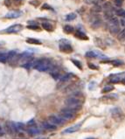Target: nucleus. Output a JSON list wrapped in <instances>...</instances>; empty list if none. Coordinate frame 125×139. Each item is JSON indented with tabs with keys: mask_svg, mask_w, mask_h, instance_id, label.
<instances>
[{
	"mask_svg": "<svg viewBox=\"0 0 125 139\" xmlns=\"http://www.w3.org/2000/svg\"><path fill=\"white\" fill-rule=\"evenodd\" d=\"M120 24L122 26L125 27V17H122V19H120Z\"/></svg>",
	"mask_w": 125,
	"mask_h": 139,
	"instance_id": "4c0bfd02",
	"label": "nucleus"
},
{
	"mask_svg": "<svg viewBox=\"0 0 125 139\" xmlns=\"http://www.w3.org/2000/svg\"><path fill=\"white\" fill-rule=\"evenodd\" d=\"M73 74H70V73L64 74V75H63V76H61V78L60 79V83L63 84V83H66V82H67V81H69V80L72 79V77H73Z\"/></svg>",
	"mask_w": 125,
	"mask_h": 139,
	"instance_id": "f3484780",
	"label": "nucleus"
},
{
	"mask_svg": "<svg viewBox=\"0 0 125 139\" xmlns=\"http://www.w3.org/2000/svg\"><path fill=\"white\" fill-rule=\"evenodd\" d=\"M22 15V12L21 11H11V12H8L6 13L4 18L6 19H16V18H18Z\"/></svg>",
	"mask_w": 125,
	"mask_h": 139,
	"instance_id": "f8f14e48",
	"label": "nucleus"
},
{
	"mask_svg": "<svg viewBox=\"0 0 125 139\" xmlns=\"http://www.w3.org/2000/svg\"><path fill=\"white\" fill-rule=\"evenodd\" d=\"M101 12V5H95V6L91 8V12H95V13H98Z\"/></svg>",
	"mask_w": 125,
	"mask_h": 139,
	"instance_id": "bb28decb",
	"label": "nucleus"
},
{
	"mask_svg": "<svg viewBox=\"0 0 125 139\" xmlns=\"http://www.w3.org/2000/svg\"><path fill=\"white\" fill-rule=\"evenodd\" d=\"M81 124L79 123V124H75V125H73V126H71L69 128H67L66 130H64L62 131L63 134H71V133H74L78 131V130L81 129Z\"/></svg>",
	"mask_w": 125,
	"mask_h": 139,
	"instance_id": "ddd939ff",
	"label": "nucleus"
},
{
	"mask_svg": "<svg viewBox=\"0 0 125 139\" xmlns=\"http://www.w3.org/2000/svg\"><path fill=\"white\" fill-rule=\"evenodd\" d=\"M111 113H112V115L116 118H119L120 116H121V115H122V111H121V109L118 108H114L113 110L111 111Z\"/></svg>",
	"mask_w": 125,
	"mask_h": 139,
	"instance_id": "4be33fe9",
	"label": "nucleus"
},
{
	"mask_svg": "<svg viewBox=\"0 0 125 139\" xmlns=\"http://www.w3.org/2000/svg\"><path fill=\"white\" fill-rule=\"evenodd\" d=\"M122 80V78L121 75H114L113 77L111 78L110 82H112V83H117V82L121 81Z\"/></svg>",
	"mask_w": 125,
	"mask_h": 139,
	"instance_id": "393cba45",
	"label": "nucleus"
},
{
	"mask_svg": "<svg viewBox=\"0 0 125 139\" xmlns=\"http://www.w3.org/2000/svg\"><path fill=\"white\" fill-rule=\"evenodd\" d=\"M86 139H96V138H95V137H88V138Z\"/></svg>",
	"mask_w": 125,
	"mask_h": 139,
	"instance_id": "79ce46f5",
	"label": "nucleus"
},
{
	"mask_svg": "<svg viewBox=\"0 0 125 139\" xmlns=\"http://www.w3.org/2000/svg\"><path fill=\"white\" fill-rule=\"evenodd\" d=\"M60 116L65 120H71V119H73L76 115V111L75 110H73V109H70L68 108H65L63 109H61L60 112Z\"/></svg>",
	"mask_w": 125,
	"mask_h": 139,
	"instance_id": "39448f33",
	"label": "nucleus"
},
{
	"mask_svg": "<svg viewBox=\"0 0 125 139\" xmlns=\"http://www.w3.org/2000/svg\"><path fill=\"white\" fill-rule=\"evenodd\" d=\"M63 30H64V32L67 34H70L74 31V28L70 25H66L64 26V28H63Z\"/></svg>",
	"mask_w": 125,
	"mask_h": 139,
	"instance_id": "b1692460",
	"label": "nucleus"
},
{
	"mask_svg": "<svg viewBox=\"0 0 125 139\" xmlns=\"http://www.w3.org/2000/svg\"><path fill=\"white\" fill-rule=\"evenodd\" d=\"M7 56L6 53H0V62L1 63H6L7 62Z\"/></svg>",
	"mask_w": 125,
	"mask_h": 139,
	"instance_id": "a878e982",
	"label": "nucleus"
},
{
	"mask_svg": "<svg viewBox=\"0 0 125 139\" xmlns=\"http://www.w3.org/2000/svg\"><path fill=\"white\" fill-rule=\"evenodd\" d=\"M111 63H112L114 66L117 67V66L122 65V64H123V61H122V60H113V61H111Z\"/></svg>",
	"mask_w": 125,
	"mask_h": 139,
	"instance_id": "7c9ffc66",
	"label": "nucleus"
},
{
	"mask_svg": "<svg viewBox=\"0 0 125 139\" xmlns=\"http://www.w3.org/2000/svg\"><path fill=\"white\" fill-rule=\"evenodd\" d=\"M105 98L106 99H116L117 98V95H107L105 96Z\"/></svg>",
	"mask_w": 125,
	"mask_h": 139,
	"instance_id": "f704fd0d",
	"label": "nucleus"
},
{
	"mask_svg": "<svg viewBox=\"0 0 125 139\" xmlns=\"http://www.w3.org/2000/svg\"><path fill=\"white\" fill-rule=\"evenodd\" d=\"M48 121L50 123H52V124H54V125H61V124H63L66 122L65 119L61 117L60 115L59 116V115H50L48 118Z\"/></svg>",
	"mask_w": 125,
	"mask_h": 139,
	"instance_id": "1a4fd4ad",
	"label": "nucleus"
},
{
	"mask_svg": "<svg viewBox=\"0 0 125 139\" xmlns=\"http://www.w3.org/2000/svg\"><path fill=\"white\" fill-rule=\"evenodd\" d=\"M113 89H114L113 86H106L105 87H103L102 93H108V92H109V91H112Z\"/></svg>",
	"mask_w": 125,
	"mask_h": 139,
	"instance_id": "c756f323",
	"label": "nucleus"
},
{
	"mask_svg": "<svg viewBox=\"0 0 125 139\" xmlns=\"http://www.w3.org/2000/svg\"><path fill=\"white\" fill-rule=\"evenodd\" d=\"M25 41H26V43L31 44V45H41V41L40 40L33 39V38H28Z\"/></svg>",
	"mask_w": 125,
	"mask_h": 139,
	"instance_id": "aec40b11",
	"label": "nucleus"
},
{
	"mask_svg": "<svg viewBox=\"0 0 125 139\" xmlns=\"http://www.w3.org/2000/svg\"><path fill=\"white\" fill-rule=\"evenodd\" d=\"M121 81H122V82L123 84H125V78H122V80H121Z\"/></svg>",
	"mask_w": 125,
	"mask_h": 139,
	"instance_id": "a19ab883",
	"label": "nucleus"
},
{
	"mask_svg": "<svg viewBox=\"0 0 125 139\" xmlns=\"http://www.w3.org/2000/svg\"><path fill=\"white\" fill-rule=\"evenodd\" d=\"M32 60H33V53L31 52H24L21 54H18V59H17V61L20 63L21 66Z\"/></svg>",
	"mask_w": 125,
	"mask_h": 139,
	"instance_id": "7ed1b4c3",
	"label": "nucleus"
},
{
	"mask_svg": "<svg viewBox=\"0 0 125 139\" xmlns=\"http://www.w3.org/2000/svg\"><path fill=\"white\" fill-rule=\"evenodd\" d=\"M65 103H66V108H70V109H73V110L77 111V110H79V109L81 108L83 101L80 98L79 96L73 95L72 96L68 97L66 100Z\"/></svg>",
	"mask_w": 125,
	"mask_h": 139,
	"instance_id": "f257e3e1",
	"label": "nucleus"
},
{
	"mask_svg": "<svg viewBox=\"0 0 125 139\" xmlns=\"http://www.w3.org/2000/svg\"><path fill=\"white\" fill-rule=\"evenodd\" d=\"M109 30L110 33L116 35L118 32H120V22L119 20L116 18L109 20Z\"/></svg>",
	"mask_w": 125,
	"mask_h": 139,
	"instance_id": "20e7f679",
	"label": "nucleus"
},
{
	"mask_svg": "<svg viewBox=\"0 0 125 139\" xmlns=\"http://www.w3.org/2000/svg\"><path fill=\"white\" fill-rule=\"evenodd\" d=\"M118 40H125V29H123L122 32H120V33L118 34Z\"/></svg>",
	"mask_w": 125,
	"mask_h": 139,
	"instance_id": "c85d7f7f",
	"label": "nucleus"
},
{
	"mask_svg": "<svg viewBox=\"0 0 125 139\" xmlns=\"http://www.w3.org/2000/svg\"><path fill=\"white\" fill-rule=\"evenodd\" d=\"M71 61L73 62V64H74V66H76L80 70L82 69V65H81V63L80 61H78V60H71Z\"/></svg>",
	"mask_w": 125,
	"mask_h": 139,
	"instance_id": "cd10ccee",
	"label": "nucleus"
},
{
	"mask_svg": "<svg viewBox=\"0 0 125 139\" xmlns=\"http://www.w3.org/2000/svg\"><path fill=\"white\" fill-rule=\"evenodd\" d=\"M76 19V14L74 12H71L69 14H67L66 17H65V20L66 21H73L74 19Z\"/></svg>",
	"mask_w": 125,
	"mask_h": 139,
	"instance_id": "5701e85b",
	"label": "nucleus"
},
{
	"mask_svg": "<svg viewBox=\"0 0 125 139\" xmlns=\"http://www.w3.org/2000/svg\"><path fill=\"white\" fill-rule=\"evenodd\" d=\"M30 4H32V5H34V6H38L40 2H39L38 0H32V1H30Z\"/></svg>",
	"mask_w": 125,
	"mask_h": 139,
	"instance_id": "e433bc0d",
	"label": "nucleus"
},
{
	"mask_svg": "<svg viewBox=\"0 0 125 139\" xmlns=\"http://www.w3.org/2000/svg\"><path fill=\"white\" fill-rule=\"evenodd\" d=\"M60 52L65 53H70L73 52V47L71 46L70 42L67 40H61L60 41Z\"/></svg>",
	"mask_w": 125,
	"mask_h": 139,
	"instance_id": "423d86ee",
	"label": "nucleus"
},
{
	"mask_svg": "<svg viewBox=\"0 0 125 139\" xmlns=\"http://www.w3.org/2000/svg\"><path fill=\"white\" fill-rule=\"evenodd\" d=\"M42 127L44 129H46L47 130H55L57 129V127L56 125L54 124H52V123H50V122H43L42 123Z\"/></svg>",
	"mask_w": 125,
	"mask_h": 139,
	"instance_id": "dca6fc26",
	"label": "nucleus"
},
{
	"mask_svg": "<svg viewBox=\"0 0 125 139\" xmlns=\"http://www.w3.org/2000/svg\"><path fill=\"white\" fill-rule=\"evenodd\" d=\"M4 135V132L3 129H2V127L0 126V136H3Z\"/></svg>",
	"mask_w": 125,
	"mask_h": 139,
	"instance_id": "ea45409f",
	"label": "nucleus"
},
{
	"mask_svg": "<svg viewBox=\"0 0 125 139\" xmlns=\"http://www.w3.org/2000/svg\"><path fill=\"white\" fill-rule=\"evenodd\" d=\"M114 3L116 4V6H122V4H123V0H114Z\"/></svg>",
	"mask_w": 125,
	"mask_h": 139,
	"instance_id": "2f4dec72",
	"label": "nucleus"
},
{
	"mask_svg": "<svg viewBox=\"0 0 125 139\" xmlns=\"http://www.w3.org/2000/svg\"><path fill=\"white\" fill-rule=\"evenodd\" d=\"M101 23H102V21H101V17L99 15H97V14H95V15L92 16V18L89 20L90 26L92 28H94V29H97V28L100 27Z\"/></svg>",
	"mask_w": 125,
	"mask_h": 139,
	"instance_id": "0eeeda50",
	"label": "nucleus"
},
{
	"mask_svg": "<svg viewBox=\"0 0 125 139\" xmlns=\"http://www.w3.org/2000/svg\"><path fill=\"white\" fill-rule=\"evenodd\" d=\"M7 61L8 62H12V61H17L18 54L17 53L16 51H10L9 53H7Z\"/></svg>",
	"mask_w": 125,
	"mask_h": 139,
	"instance_id": "4468645a",
	"label": "nucleus"
},
{
	"mask_svg": "<svg viewBox=\"0 0 125 139\" xmlns=\"http://www.w3.org/2000/svg\"><path fill=\"white\" fill-rule=\"evenodd\" d=\"M75 37L78 38L79 40H89V37L86 35L85 32H83L81 31H78L76 32V33H75Z\"/></svg>",
	"mask_w": 125,
	"mask_h": 139,
	"instance_id": "a211bd4d",
	"label": "nucleus"
},
{
	"mask_svg": "<svg viewBox=\"0 0 125 139\" xmlns=\"http://www.w3.org/2000/svg\"><path fill=\"white\" fill-rule=\"evenodd\" d=\"M52 66V61L48 59H41V60H37L35 61H33L32 64V68L34 69H37L40 72H46L49 71V69L51 68Z\"/></svg>",
	"mask_w": 125,
	"mask_h": 139,
	"instance_id": "f03ea898",
	"label": "nucleus"
},
{
	"mask_svg": "<svg viewBox=\"0 0 125 139\" xmlns=\"http://www.w3.org/2000/svg\"><path fill=\"white\" fill-rule=\"evenodd\" d=\"M33 124H36V123H35V120H34V119H32V120L29 121V122L27 123L28 126H30V125H33Z\"/></svg>",
	"mask_w": 125,
	"mask_h": 139,
	"instance_id": "58836bf2",
	"label": "nucleus"
},
{
	"mask_svg": "<svg viewBox=\"0 0 125 139\" xmlns=\"http://www.w3.org/2000/svg\"><path fill=\"white\" fill-rule=\"evenodd\" d=\"M104 18H105V19H107V20H111V19H113L114 12L112 7L105 9V11H104Z\"/></svg>",
	"mask_w": 125,
	"mask_h": 139,
	"instance_id": "2eb2a0df",
	"label": "nucleus"
},
{
	"mask_svg": "<svg viewBox=\"0 0 125 139\" xmlns=\"http://www.w3.org/2000/svg\"><path fill=\"white\" fill-rule=\"evenodd\" d=\"M95 85H96V83H95V81H92V82H90V83L89 84V90H92L95 88Z\"/></svg>",
	"mask_w": 125,
	"mask_h": 139,
	"instance_id": "72a5a7b5",
	"label": "nucleus"
},
{
	"mask_svg": "<svg viewBox=\"0 0 125 139\" xmlns=\"http://www.w3.org/2000/svg\"><path fill=\"white\" fill-rule=\"evenodd\" d=\"M15 123L18 131H26L27 127L25 126V124L22 123Z\"/></svg>",
	"mask_w": 125,
	"mask_h": 139,
	"instance_id": "412c9836",
	"label": "nucleus"
},
{
	"mask_svg": "<svg viewBox=\"0 0 125 139\" xmlns=\"http://www.w3.org/2000/svg\"><path fill=\"white\" fill-rule=\"evenodd\" d=\"M89 67L90 69H94V70H98V67L97 66L94 65V64H92V63H89Z\"/></svg>",
	"mask_w": 125,
	"mask_h": 139,
	"instance_id": "c9c22d12",
	"label": "nucleus"
},
{
	"mask_svg": "<svg viewBox=\"0 0 125 139\" xmlns=\"http://www.w3.org/2000/svg\"><path fill=\"white\" fill-rule=\"evenodd\" d=\"M27 132L30 134L31 136H38L41 134V130L39 127L37 126V124H33V125H30L27 126Z\"/></svg>",
	"mask_w": 125,
	"mask_h": 139,
	"instance_id": "9b49d317",
	"label": "nucleus"
},
{
	"mask_svg": "<svg viewBox=\"0 0 125 139\" xmlns=\"http://www.w3.org/2000/svg\"><path fill=\"white\" fill-rule=\"evenodd\" d=\"M41 9H42V10L47 9V10H52V11H53V9H52L51 6H49L47 4H44L42 5V7H41Z\"/></svg>",
	"mask_w": 125,
	"mask_h": 139,
	"instance_id": "473e14b6",
	"label": "nucleus"
},
{
	"mask_svg": "<svg viewBox=\"0 0 125 139\" xmlns=\"http://www.w3.org/2000/svg\"><path fill=\"white\" fill-rule=\"evenodd\" d=\"M86 57L88 58H100V59H107V56L104 53L99 52V51H89L86 53Z\"/></svg>",
	"mask_w": 125,
	"mask_h": 139,
	"instance_id": "6e6552de",
	"label": "nucleus"
},
{
	"mask_svg": "<svg viewBox=\"0 0 125 139\" xmlns=\"http://www.w3.org/2000/svg\"><path fill=\"white\" fill-rule=\"evenodd\" d=\"M42 28L44 29V30H46V31L47 32H52L53 31V25H52V24H50L49 22H44V23H42Z\"/></svg>",
	"mask_w": 125,
	"mask_h": 139,
	"instance_id": "6ab92c4d",
	"label": "nucleus"
},
{
	"mask_svg": "<svg viewBox=\"0 0 125 139\" xmlns=\"http://www.w3.org/2000/svg\"><path fill=\"white\" fill-rule=\"evenodd\" d=\"M22 29H23V25L20 24H15V25H11L10 27L5 29L4 32L6 33H18V32L22 31Z\"/></svg>",
	"mask_w": 125,
	"mask_h": 139,
	"instance_id": "9d476101",
	"label": "nucleus"
}]
</instances>
